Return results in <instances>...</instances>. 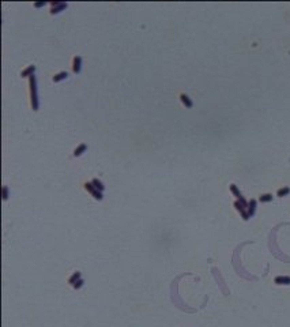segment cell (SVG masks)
<instances>
[{
  "instance_id": "obj_1",
  "label": "cell",
  "mask_w": 290,
  "mask_h": 327,
  "mask_svg": "<svg viewBox=\"0 0 290 327\" xmlns=\"http://www.w3.org/2000/svg\"><path fill=\"white\" fill-rule=\"evenodd\" d=\"M29 82H30V98H32V106H33L34 111H37V109H38V94H37L36 77L32 75V77L29 78Z\"/></svg>"
},
{
  "instance_id": "obj_2",
  "label": "cell",
  "mask_w": 290,
  "mask_h": 327,
  "mask_svg": "<svg viewBox=\"0 0 290 327\" xmlns=\"http://www.w3.org/2000/svg\"><path fill=\"white\" fill-rule=\"evenodd\" d=\"M84 188H86L89 192H91V195H93L95 199H98V201H101V199H102V192L98 191L97 188L93 185V183H86V184H84Z\"/></svg>"
},
{
  "instance_id": "obj_3",
  "label": "cell",
  "mask_w": 290,
  "mask_h": 327,
  "mask_svg": "<svg viewBox=\"0 0 290 327\" xmlns=\"http://www.w3.org/2000/svg\"><path fill=\"white\" fill-rule=\"evenodd\" d=\"M80 63H82V57L80 56H75L74 57V63H72V70L75 74H79L80 72Z\"/></svg>"
},
{
  "instance_id": "obj_4",
  "label": "cell",
  "mask_w": 290,
  "mask_h": 327,
  "mask_svg": "<svg viewBox=\"0 0 290 327\" xmlns=\"http://www.w3.org/2000/svg\"><path fill=\"white\" fill-rule=\"evenodd\" d=\"M53 8L50 10V14H57L60 12L61 10H64L67 7V3H52Z\"/></svg>"
},
{
  "instance_id": "obj_5",
  "label": "cell",
  "mask_w": 290,
  "mask_h": 327,
  "mask_svg": "<svg viewBox=\"0 0 290 327\" xmlns=\"http://www.w3.org/2000/svg\"><path fill=\"white\" fill-rule=\"evenodd\" d=\"M275 284L278 285H290V277H286V275H279V277H275Z\"/></svg>"
},
{
  "instance_id": "obj_6",
  "label": "cell",
  "mask_w": 290,
  "mask_h": 327,
  "mask_svg": "<svg viewBox=\"0 0 290 327\" xmlns=\"http://www.w3.org/2000/svg\"><path fill=\"white\" fill-rule=\"evenodd\" d=\"M248 214H249L251 217L255 214V211H256V201L255 199H251L249 202H248Z\"/></svg>"
},
{
  "instance_id": "obj_7",
  "label": "cell",
  "mask_w": 290,
  "mask_h": 327,
  "mask_svg": "<svg viewBox=\"0 0 290 327\" xmlns=\"http://www.w3.org/2000/svg\"><path fill=\"white\" fill-rule=\"evenodd\" d=\"M68 78V72L67 71H61L59 74H56L53 77V82H60V81H64V79Z\"/></svg>"
},
{
  "instance_id": "obj_8",
  "label": "cell",
  "mask_w": 290,
  "mask_h": 327,
  "mask_svg": "<svg viewBox=\"0 0 290 327\" xmlns=\"http://www.w3.org/2000/svg\"><path fill=\"white\" fill-rule=\"evenodd\" d=\"M34 71H36V67H34V65H29L26 70L22 71V77H29L30 78L32 75H34Z\"/></svg>"
},
{
  "instance_id": "obj_9",
  "label": "cell",
  "mask_w": 290,
  "mask_h": 327,
  "mask_svg": "<svg viewBox=\"0 0 290 327\" xmlns=\"http://www.w3.org/2000/svg\"><path fill=\"white\" fill-rule=\"evenodd\" d=\"M180 98H181V102H183V104L187 106V108H192V105H193V104H192V101H191V99H189V97H188V95H185V94H181V95H180Z\"/></svg>"
},
{
  "instance_id": "obj_10",
  "label": "cell",
  "mask_w": 290,
  "mask_h": 327,
  "mask_svg": "<svg viewBox=\"0 0 290 327\" xmlns=\"http://www.w3.org/2000/svg\"><path fill=\"white\" fill-rule=\"evenodd\" d=\"M86 149H87V146H86V144H84V143L79 144V146H78L76 149H75V151H74V156H75V157H79L80 154L83 153V151L86 150Z\"/></svg>"
},
{
  "instance_id": "obj_11",
  "label": "cell",
  "mask_w": 290,
  "mask_h": 327,
  "mask_svg": "<svg viewBox=\"0 0 290 327\" xmlns=\"http://www.w3.org/2000/svg\"><path fill=\"white\" fill-rule=\"evenodd\" d=\"M91 183H93V185H94L95 188H97L98 191H101V192H102V191L105 190V185L102 184V181H100L98 179H93V181H91Z\"/></svg>"
},
{
  "instance_id": "obj_12",
  "label": "cell",
  "mask_w": 290,
  "mask_h": 327,
  "mask_svg": "<svg viewBox=\"0 0 290 327\" xmlns=\"http://www.w3.org/2000/svg\"><path fill=\"white\" fill-rule=\"evenodd\" d=\"M79 280H80V273H79V271H76V273H74V274L70 277V280H68V284L74 285L75 282L79 281Z\"/></svg>"
},
{
  "instance_id": "obj_13",
  "label": "cell",
  "mask_w": 290,
  "mask_h": 327,
  "mask_svg": "<svg viewBox=\"0 0 290 327\" xmlns=\"http://www.w3.org/2000/svg\"><path fill=\"white\" fill-rule=\"evenodd\" d=\"M234 207H236V210H238V211H240V214L243 211H245V210H247V207H245V206L243 205V203L241 202H238V201H236L234 202Z\"/></svg>"
},
{
  "instance_id": "obj_14",
  "label": "cell",
  "mask_w": 290,
  "mask_h": 327,
  "mask_svg": "<svg viewBox=\"0 0 290 327\" xmlns=\"http://www.w3.org/2000/svg\"><path fill=\"white\" fill-rule=\"evenodd\" d=\"M259 201L263 202V203H266V202H271V201H272V195H271V194H264V195H262L260 198H259Z\"/></svg>"
},
{
  "instance_id": "obj_15",
  "label": "cell",
  "mask_w": 290,
  "mask_h": 327,
  "mask_svg": "<svg viewBox=\"0 0 290 327\" xmlns=\"http://www.w3.org/2000/svg\"><path fill=\"white\" fill-rule=\"evenodd\" d=\"M289 192H290V188H289V187H284V188H281V190H278L277 195L282 198V196H286V195H288Z\"/></svg>"
},
{
  "instance_id": "obj_16",
  "label": "cell",
  "mask_w": 290,
  "mask_h": 327,
  "mask_svg": "<svg viewBox=\"0 0 290 327\" xmlns=\"http://www.w3.org/2000/svg\"><path fill=\"white\" fill-rule=\"evenodd\" d=\"M83 282H84V281H83V280H82V278H80L79 281H76V282H75V284L72 285V286H74L75 289H79V288L82 286V285H83Z\"/></svg>"
},
{
  "instance_id": "obj_17",
  "label": "cell",
  "mask_w": 290,
  "mask_h": 327,
  "mask_svg": "<svg viewBox=\"0 0 290 327\" xmlns=\"http://www.w3.org/2000/svg\"><path fill=\"white\" fill-rule=\"evenodd\" d=\"M3 195H4V196H3V198H4V199H7V198H8V188H7V187H4V188H3Z\"/></svg>"
},
{
  "instance_id": "obj_18",
  "label": "cell",
  "mask_w": 290,
  "mask_h": 327,
  "mask_svg": "<svg viewBox=\"0 0 290 327\" xmlns=\"http://www.w3.org/2000/svg\"><path fill=\"white\" fill-rule=\"evenodd\" d=\"M45 3H36V7H41V6H44Z\"/></svg>"
}]
</instances>
